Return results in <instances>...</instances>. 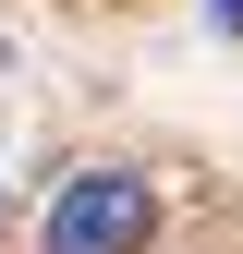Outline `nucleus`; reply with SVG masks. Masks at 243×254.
I'll list each match as a JSON object with an SVG mask.
<instances>
[{
    "label": "nucleus",
    "instance_id": "1",
    "mask_svg": "<svg viewBox=\"0 0 243 254\" xmlns=\"http://www.w3.org/2000/svg\"><path fill=\"white\" fill-rule=\"evenodd\" d=\"M146 230H158V194H146V170H73L49 194V254H146Z\"/></svg>",
    "mask_w": 243,
    "mask_h": 254
},
{
    "label": "nucleus",
    "instance_id": "2",
    "mask_svg": "<svg viewBox=\"0 0 243 254\" xmlns=\"http://www.w3.org/2000/svg\"><path fill=\"white\" fill-rule=\"evenodd\" d=\"M219 24H231V37H243V0H219Z\"/></svg>",
    "mask_w": 243,
    "mask_h": 254
}]
</instances>
